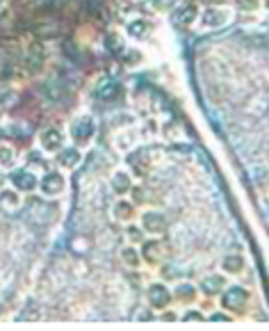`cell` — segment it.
<instances>
[{
    "label": "cell",
    "mask_w": 269,
    "mask_h": 331,
    "mask_svg": "<svg viewBox=\"0 0 269 331\" xmlns=\"http://www.w3.org/2000/svg\"><path fill=\"white\" fill-rule=\"evenodd\" d=\"M246 302H249V290H244L242 286H230L221 295V306L228 308V311H242Z\"/></svg>",
    "instance_id": "obj_1"
},
{
    "label": "cell",
    "mask_w": 269,
    "mask_h": 331,
    "mask_svg": "<svg viewBox=\"0 0 269 331\" xmlns=\"http://www.w3.org/2000/svg\"><path fill=\"white\" fill-rule=\"evenodd\" d=\"M94 133H96V121L91 117H78L71 124V137H73V142H78V144H85V142H89L91 137H94Z\"/></svg>",
    "instance_id": "obj_2"
},
{
    "label": "cell",
    "mask_w": 269,
    "mask_h": 331,
    "mask_svg": "<svg viewBox=\"0 0 269 331\" xmlns=\"http://www.w3.org/2000/svg\"><path fill=\"white\" fill-rule=\"evenodd\" d=\"M64 188H66V181L60 172H48L39 181V190L46 197H57L60 192H64Z\"/></svg>",
    "instance_id": "obj_3"
},
{
    "label": "cell",
    "mask_w": 269,
    "mask_h": 331,
    "mask_svg": "<svg viewBox=\"0 0 269 331\" xmlns=\"http://www.w3.org/2000/svg\"><path fill=\"white\" fill-rule=\"evenodd\" d=\"M230 21V10L226 7H210L208 12L201 19V25L203 28H219V25H226Z\"/></svg>",
    "instance_id": "obj_4"
},
{
    "label": "cell",
    "mask_w": 269,
    "mask_h": 331,
    "mask_svg": "<svg viewBox=\"0 0 269 331\" xmlns=\"http://www.w3.org/2000/svg\"><path fill=\"white\" fill-rule=\"evenodd\" d=\"M169 302H171V292L167 286H162V283L149 286V304L153 308H165Z\"/></svg>",
    "instance_id": "obj_5"
},
{
    "label": "cell",
    "mask_w": 269,
    "mask_h": 331,
    "mask_svg": "<svg viewBox=\"0 0 269 331\" xmlns=\"http://www.w3.org/2000/svg\"><path fill=\"white\" fill-rule=\"evenodd\" d=\"M142 226L144 231H149L151 235H160L167 231V219L160 213H144L142 215Z\"/></svg>",
    "instance_id": "obj_6"
},
{
    "label": "cell",
    "mask_w": 269,
    "mask_h": 331,
    "mask_svg": "<svg viewBox=\"0 0 269 331\" xmlns=\"http://www.w3.org/2000/svg\"><path fill=\"white\" fill-rule=\"evenodd\" d=\"M116 94H119V82H116V80H112V78L98 80V85H96V99L110 101V99H114Z\"/></svg>",
    "instance_id": "obj_7"
},
{
    "label": "cell",
    "mask_w": 269,
    "mask_h": 331,
    "mask_svg": "<svg viewBox=\"0 0 269 331\" xmlns=\"http://www.w3.org/2000/svg\"><path fill=\"white\" fill-rule=\"evenodd\" d=\"M12 183H14V188L21 190V192H30V190L37 188L39 181H37L30 172H25V169H23V172H14V174H12Z\"/></svg>",
    "instance_id": "obj_8"
},
{
    "label": "cell",
    "mask_w": 269,
    "mask_h": 331,
    "mask_svg": "<svg viewBox=\"0 0 269 331\" xmlns=\"http://www.w3.org/2000/svg\"><path fill=\"white\" fill-rule=\"evenodd\" d=\"M62 144H64V135H62V130L48 128V130L41 133V146H44L46 151H57V148H62Z\"/></svg>",
    "instance_id": "obj_9"
},
{
    "label": "cell",
    "mask_w": 269,
    "mask_h": 331,
    "mask_svg": "<svg viewBox=\"0 0 269 331\" xmlns=\"http://www.w3.org/2000/svg\"><path fill=\"white\" fill-rule=\"evenodd\" d=\"M21 203H23V199H21L14 190H3V192H0V206L5 208L7 213H16L21 208Z\"/></svg>",
    "instance_id": "obj_10"
},
{
    "label": "cell",
    "mask_w": 269,
    "mask_h": 331,
    "mask_svg": "<svg viewBox=\"0 0 269 331\" xmlns=\"http://www.w3.org/2000/svg\"><path fill=\"white\" fill-rule=\"evenodd\" d=\"M201 290H203L205 295H217V292H221L224 290V277H219V274L205 277L203 281H201Z\"/></svg>",
    "instance_id": "obj_11"
},
{
    "label": "cell",
    "mask_w": 269,
    "mask_h": 331,
    "mask_svg": "<svg viewBox=\"0 0 269 331\" xmlns=\"http://www.w3.org/2000/svg\"><path fill=\"white\" fill-rule=\"evenodd\" d=\"M80 160H82V155H80L78 148H64L60 153V158H57V162L64 169H75L80 164Z\"/></svg>",
    "instance_id": "obj_12"
},
{
    "label": "cell",
    "mask_w": 269,
    "mask_h": 331,
    "mask_svg": "<svg viewBox=\"0 0 269 331\" xmlns=\"http://www.w3.org/2000/svg\"><path fill=\"white\" fill-rule=\"evenodd\" d=\"M221 267H224V272H228V274H237V272H242V267H244V258L239 256V254H226L224 261H221Z\"/></svg>",
    "instance_id": "obj_13"
},
{
    "label": "cell",
    "mask_w": 269,
    "mask_h": 331,
    "mask_svg": "<svg viewBox=\"0 0 269 331\" xmlns=\"http://www.w3.org/2000/svg\"><path fill=\"white\" fill-rule=\"evenodd\" d=\"M194 16H196V7L194 5H185V7H180V10L174 14V23L190 25L192 21H194Z\"/></svg>",
    "instance_id": "obj_14"
},
{
    "label": "cell",
    "mask_w": 269,
    "mask_h": 331,
    "mask_svg": "<svg viewBox=\"0 0 269 331\" xmlns=\"http://www.w3.org/2000/svg\"><path fill=\"white\" fill-rule=\"evenodd\" d=\"M130 176L125 172H116L114 176H112V190H114L116 194H125L130 190Z\"/></svg>",
    "instance_id": "obj_15"
},
{
    "label": "cell",
    "mask_w": 269,
    "mask_h": 331,
    "mask_svg": "<svg viewBox=\"0 0 269 331\" xmlns=\"http://www.w3.org/2000/svg\"><path fill=\"white\" fill-rule=\"evenodd\" d=\"M162 254H165V247L160 242H155V240H151V242L144 244V258L149 263H158L160 258H162Z\"/></svg>",
    "instance_id": "obj_16"
},
{
    "label": "cell",
    "mask_w": 269,
    "mask_h": 331,
    "mask_svg": "<svg viewBox=\"0 0 269 331\" xmlns=\"http://www.w3.org/2000/svg\"><path fill=\"white\" fill-rule=\"evenodd\" d=\"M194 297H196V290L192 283H180L176 288V299H180V302H192Z\"/></svg>",
    "instance_id": "obj_17"
},
{
    "label": "cell",
    "mask_w": 269,
    "mask_h": 331,
    "mask_svg": "<svg viewBox=\"0 0 269 331\" xmlns=\"http://www.w3.org/2000/svg\"><path fill=\"white\" fill-rule=\"evenodd\" d=\"M114 217L121 219V222H125V219L132 217V206H130V201H116V206H114Z\"/></svg>",
    "instance_id": "obj_18"
},
{
    "label": "cell",
    "mask_w": 269,
    "mask_h": 331,
    "mask_svg": "<svg viewBox=\"0 0 269 331\" xmlns=\"http://www.w3.org/2000/svg\"><path fill=\"white\" fill-rule=\"evenodd\" d=\"M146 32H149V23H146V21H134V23L128 25V35L134 37V39L146 37Z\"/></svg>",
    "instance_id": "obj_19"
},
{
    "label": "cell",
    "mask_w": 269,
    "mask_h": 331,
    "mask_svg": "<svg viewBox=\"0 0 269 331\" xmlns=\"http://www.w3.org/2000/svg\"><path fill=\"white\" fill-rule=\"evenodd\" d=\"M165 135L171 139L174 144H178L180 139H185V130L180 128V124H169V126H165Z\"/></svg>",
    "instance_id": "obj_20"
},
{
    "label": "cell",
    "mask_w": 269,
    "mask_h": 331,
    "mask_svg": "<svg viewBox=\"0 0 269 331\" xmlns=\"http://www.w3.org/2000/svg\"><path fill=\"white\" fill-rule=\"evenodd\" d=\"M121 261H123L125 265H130V267H137V265H140V256H137V252H134L132 247L121 249Z\"/></svg>",
    "instance_id": "obj_21"
},
{
    "label": "cell",
    "mask_w": 269,
    "mask_h": 331,
    "mask_svg": "<svg viewBox=\"0 0 269 331\" xmlns=\"http://www.w3.org/2000/svg\"><path fill=\"white\" fill-rule=\"evenodd\" d=\"M0 164L3 167H12L14 164V151L7 144H0Z\"/></svg>",
    "instance_id": "obj_22"
},
{
    "label": "cell",
    "mask_w": 269,
    "mask_h": 331,
    "mask_svg": "<svg viewBox=\"0 0 269 331\" xmlns=\"http://www.w3.org/2000/svg\"><path fill=\"white\" fill-rule=\"evenodd\" d=\"M105 46L110 50H114V53H119V50H123V44H121V39L112 32V35H107V39H105Z\"/></svg>",
    "instance_id": "obj_23"
},
{
    "label": "cell",
    "mask_w": 269,
    "mask_h": 331,
    "mask_svg": "<svg viewBox=\"0 0 269 331\" xmlns=\"http://www.w3.org/2000/svg\"><path fill=\"white\" fill-rule=\"evenodd\" d=\"M128 240L130 242H140L142 240V231L137 226H128Z\"/></svg>",
    "instance_id": "obj_24"
},
{
    "label": "cell",
    "mask_w": 269,
    "mask_h": 331,
    "mask_svg": "<svg viewBox=\"0 0 269 331\" xmlns=\"http://www.w3.org/2000/svg\"><path fill=\"white\" fill-rule=\"evenodd\" d=\"M239 7H244V10H255L258 7V0H237Z\"/></svg>",
    "instance_id": "obj_25"
},
{
    "label": "cell",
    "mask_w": 269,
    "mask_h": 331,
    "mask_svg": "<svg viewBox=\"0 0 269 331\" xmlns=\"http://www.w3.org/2000/svg\"><path fill=\"white\" fill-rule=\"evenodd\" d=\"M185 320H203V315H201V313H187Z\"/></svg>",
    "instance_id": "obj_26"
},
{
    "label": "cell",
    "mask_w": 269,
    "mask_h": 331,
    "mask_svg": "<svg viewBox=\"0 0 269 331\" xmlns=\"http://www.w3.org/2000/svg\"><path fill=\"white\" fill-rule=\"evenodd\" d=\"M212 320H230V317H228V315H224V313H214Z\"/></svg>",
    "instance_id": "obj_27"
},
{
    "label": "cell",
    "mask_w": 269,
    "mask_h": 331,
    "mask_svg": "<svg viewBox=\"0 0 269 331\" xmlns=\"http://www.w3.org/2000/svg\"><path fill=\"white\" fill-rule=\"evenodd\" d=\"M162 317H165V320H176V315H174V313H165V315H162Z\"/></svg>",
    "instance_id": "obj_28"
},
{
    "label": "cell",
    "mask_w": 269,
    "mask_h": 331,
    "mask_svg": "<svg viewBox=\"0 0 269 331\" xmlns=\"http://www.w3.org/2000/svg\"><path fill=\"white\" fill-rule=\"evenodd\" d=\"M0 188H3V174H0Z\"/></svg>",
    "instance_id": "obj_29"
},
{
    "label": "cell",
    "mask_w": 269,
    "mask_h": 331,
    "mask_svg": "<svg viewBox=\"0 0 269 331\" xmlns=\"http://www.w3.org/2000/svg\"><path fill=\"white\" fill-rule=\"evenodd\" d=\"M267 3H269V0H267Z\"/></svg>",
    "instance_id": "obj_30"
}]
</instances>
